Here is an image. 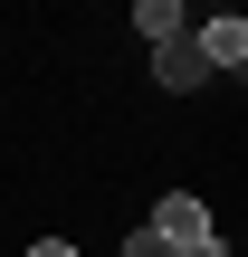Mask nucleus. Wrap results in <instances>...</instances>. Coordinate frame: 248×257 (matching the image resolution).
Here are the masks:
<instances>
[{"instance_id":"obj_3","label":"nucleus","mask_w":248,"mask_h":257,"mask_svg":"<svg viewBox=\"0 0 248 257\" xmlns=\"http://www.w3.org/2000/svg\"><path fill=\"white\" fill-rule=\"evenodd\" d=\"M134 29H143L153 48H172V38H191V10H182V0H143V10H134Z\"/></svg>"},{"instance_id":"obj_1","label":"nucleus","mask_w":248,"mask_h":257,"mask_svg":"<svg viewBox=\"0 0 248 257\" xmlns=\"http://www.w3.org/2000/svg\"><path fill=\"white\" fill-rule=\"evenodd\" d=\"M153 238H162L172 257H182V248H201V238H210V210H201V191H172V200L153 210Z\"/></svg>"},{"instance_id":"obj_6","label":"nucleus","mask_w":248,"mask_h":257,"mask_svg":"<svg viewBox=\"0 0 248 257\" xmlns=\"http://www.w3.org/2000/svg\"><path fill=\"white\" fill-rule=\"evenodd\" d=\"M29 257H76V248H67V238H38V248H29Z\"/></svg>"},{"instance_id":"obj_5","label":"nucleus","mask_w":248,"mask_h":257,"mask_svg":"<svg viewBox=\"0 0 248 257\" xmlns=\"http://www.w3.org/2000/svg\"><path fill=\"white\" fill-rule=\"evenodd\" d=\"M124 257H172V248H162L153 229H134V238H124Z\"/></svg>"},{"instance_id":"obj_2","label":"nucleus","mask_w":248,"mask_h":257,"mask_svg":"<svg viewBox=\"0 0 248 257\" xmlns=\"http://www.w3.org/2000/svg\"><path fill=\"white\" fill-rule=\"evenodd\" d=\"M191 48H201V67H210V76H220V67L239 76V67H248V19H201V29H191Z\"/></svg>"},{"instance_id":"obj_4","label":"nucleus","mask_w":248,"mask_h":257,"mask_svg":"<svg viewBox=\"0 0 248 257\" xmlns=\"http://www.w3.org/2000/svg\"><path fill=\"white\" fill-rule=\"evenodd\" d=\"M153 76H162V86L182 95V86H201L210 67H201V48H191V38H172V48H153Z\"/></svg>"},{"instance_id":"obj_7","label":"nucleus","mask_w":248,"mask_h":257,"mask_svg":"<svg viewBox=\"0 0 248 257\" xmlns=\"http://www.w3.org/2000/svg\"><path fill=\"white\" fill-rule=\"evenodd\" d=\"M182 257H229V248H220V238H201V248H182Z\"/></svg>"}]
</instances>
